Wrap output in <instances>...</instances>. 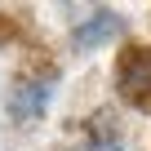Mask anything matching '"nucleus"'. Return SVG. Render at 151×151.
I'll return each mask as SVG.
<instances>
[{
    "label": "nucleus",
    "instance_id": "3",
    "mask_svg": "<svg viewBox=\"0 0 151 151\" xmlns=\"http://www.w3.org/2000/svg\"><path fill=\"white\" fill-rule=\"evenodd\" d=\"M129 31V18L120 14V9H107V5H98V9H89L85 18H76L71 22V53H80V58H89V53H102V49H111L120 36Z\"/></svg>",
    "mask_w": 151,
    "mask_h": 151
},
{
    "label": "nucleus",
    "instance_id": "1",
    "mask_svg": "<svg viewBox=\"0 0 151 151\" xmlns=\"http://www.w3.org/2000/svg\"><path fill=\"white\" fill-rule=\"evenodd\" d=\"M53 98H58V71L53 67L22 71V76H14L9 89H5V116L14 120V129H36L49 116Z\"/></svg>",
    "mask_w": 151,
    "mask_h": 151
},
{
    "label": "nucleus",
    "instance_id": "4",
    "mask_svg": "<svg viewBox=\"0 0 151 151\" xmlns=\"http://www.w3.org/2000/svg\"><path fill=\"white\" fill-rule=\"evenodd\" d=\"M80 142H85V151H129L124 124L111 111H93L85 120V129H80Z\"/></svg>",
    "mask_w": 151,
    "mask_h": 151
},
{
    "label": "nucleus",
    "instance_id": "2",
    "mask_svg": "<svg viewBox=\"0 0 151 151\" xmlns=\"http://www.w3.org/2000/svg\"><path fill=\"white\" fill-rule=\"evenodd\" d=\"M116 98L133 111H151V45H124L111 71Z\"/></svg>",
    "mask_w": 151,
    "mask_h": 151
}]
</instances>
